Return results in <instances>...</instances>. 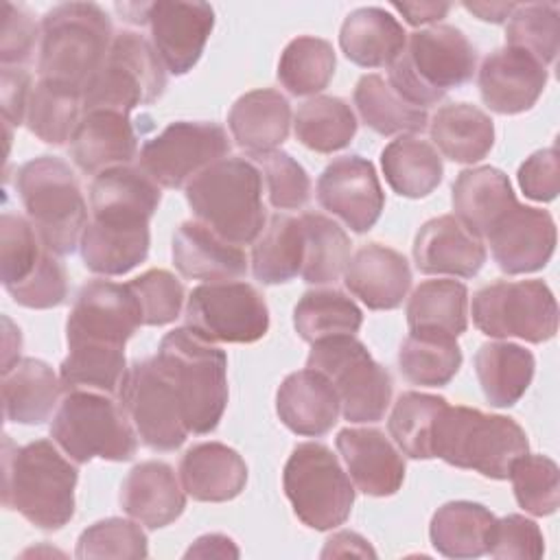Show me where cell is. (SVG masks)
Here are the masks:
<instances>
[{"label":"cell","instance_id":"15","mask_svg":"<svg viewBox=\"0 0 560 560\" xmlns=\"http://www.w3.org/2000/svg\"><path fill=\"white\" fill-rule=\"evenodd\" d=\"M118 402L129 416L140 442L151 451H175L186 438L179 398L155 357L136 361L120 385Z\"/></svg>","mask_w":560,"mask_h":560},{"label":"cell","instance_id":"1","mask_svg":"<svg viewBox=\"0 0 560 560\" xmlns=\"http://www.w3.org/2000/svg\"><path fill=\"white\" fill-rule=\"evenodd\" d=\"M2 503L39 529L55 532L74 516L79 470L50 440L15 446L4 435Z\"/></svg>","mask_w":560,"mask_h":560},{"label":"cell","instance_id":"33","mask_svg":"<svg viewBox=\"0 0 560 560\" xmlns=\"http://www.w3.org/2000/svg\"><path fill=\"white\" fill-rule=\"evenodd\" d=\"M407 44L402 24L381 7H361L346 15L339 31L343 55L361 68H389Z\"/></svg>","mask_w":560,"mask_h":560},{"label":"cell","instance_id":"12","mask_svg":"<svg viewBox=\"0 0 560 560\" xmlns=\"http://www.w3.org/2000/svg\"><path fill=\"white\" fill-rule=\"evenodd\" d=\"M472 322L488 337L549 341L558 330V304L542 280H499L472 295Z\"/></svg>","mask_w":560,"mask_h":560},{"label":"cell","instance_id":"42","mask_svg":"<svg viewBox=\"0 0 560 560\" xmlns=\"http://www.w3.org/2000/svg\"><path fill=\"white\" fill-rule=\"evenodd\" d=\"M457 337L440 330H411L398 352V368L413 385L444 387L462 365Z\"/></svg>","mask_w":560,"mask_h":560},{"label":"cell","instance_id":"40","mask_svg":"<svg viewBox=\"0 0 560 560\" xmlns=\"http://www.w3.org/2000/svg\"><path fill=\"white\" fill-rule=\"evenodd\" d=\"M304 234L302 221L289 214H271L252 249V271L262 284H282L302 269Z\"/></svg>","mask_w":560,"mask_h":560},{"label":"cell","instance_id":"16","mask_svg":"<svg viewBox=\"0 0 560 560\" xmlns=\"http://www.w3.org/2000/svg\"><path fill=\"white\" fill-rule=\"evenodd\" d=\"M142 326V308L129 284L92 280L81 287L68 322L66 339L72 343H98L125 348Z\"/></svg>","mask_w":560,"mask_h":560},{"label":"cell","instance_id":"59","mask_svg":"<svg viewBox=\"0 0 560 560\" xmlns=\"http://www.w3.org/2000/svg\"><path fill=\"white\" fill-rule=\"evenodd\" d=\"M518 186L534 201H551L560 190V158L556 147L532 153L518 168Z\"/></svg>","mask_w":560,"mask_h":560},{"label":"cell","instance_id":"23","mask_svg":"<svg viewBox=\"0 0 560 560\" xmlns=\"http://www.w3.org/2000/svg\"><path fill=\"white\" fill-rule=\"evenodd\" d=\"M70 155L88 175L129 164L138 155V138L129 114L118 109H85L70 138Z\"/></svg>","mask_w":560,"mask_h":560},{"label":"cell","instance_id":"49","mask_svg":"<svg viewBox=\"0 0 560 560\" xmlns=\"http://www.w3.org/2000/svg\"><path fill=\"white\" fill-rule=\"evenodd\" d=\"M335 66V50L326 39L302 35L284 46L278 61V81L293 96H311L330 83Z\"/></svg>","mask_w":560,"mask_h":560},{"label":"cell","instance_id":"26","mask_svg":"<svg viewBox=\"0 0 560 560\" xmlns=\"http://www.w3.org/2000/svg\"><path fill=\"white\" fill-rule=\"evenodd\" d=\"M276 411L282 424L306 438L326 435L341 413L332 383L317 370L291 372L276 392Z\"/></svg>","mask_w":560,"mask_h":560},{"label":"cell","instance_id":"4","mask_svg":"<svg viewBox=\"0 0 560 560\" xmlns=\"http://www.w3.org/2000/svg\"><path fill=\"white\" fill-rule=\"evenodd\" d=\"M186 201L199 223L234 245H249L265 230L262 175L245 158H223L186 186Z\"/></svg>","mask_w":560,"mask_h":560},{"label":"cell","instance_id":"25","mask_svg":"<svg viewBox=\"0 0 560 560\" xmlns=\"http://www.w3.org/2000/svg\"><path fill=\"white\" fill-rule=\"evenodd\" d=\"M120 508L140 525L160 529L182 516L186 490L166 462H140L120 486Z\"/></svg>","mask_w":560,"mask_h":560},{"label":"cell","instance_id":"9","mask_svg":"<svg viewBox=\"0 0 560 560\" xmlns=\"http://www.w3.org/2000/svg\"><path fill=\"white\" fill-rule=\"evenodd\" d=\"M282 483L295 516L311 529H335L352 512L354 486L326 444H298L284 464Z\"/></svg>","mask_w":560,"mask_h":560},{"label":"cell","instance_id":"62","mask_svg":"<svg viewBox=\"0 0 560 560\" xmlns=\"http://www.w3.org/2000/svg\"><path fill=\"white\" fill-rule=\"evenodd\" d=\"M186 558H238V549L234 540L223 534H206L188 547Z\"/></svg>","mask_w":560,"mask_h":560},{"label":"cell","instance_id":"22","mask_svg":"<svg viewBox=\"0 0 560 560\" xmlns=\"http://www.w3.org/2000/svg\"><path fill=\"white\" fill-rule=\"evenodd\" d=\"M337 448L348 466L350 479L368 497H392L405 479V459L378 429H341Z\"/></svg>","mask_w":560,"mask_h":560},{"label":"cell","instance_id":"29","mask_svg":"<svg viewBox=\"0 0 560 560\" xmlns=\"http://www.w3.org/2000/svg\"><path fill=\"white\" fill-rule=\"evenodd\" d=\"M179 481L195 501H230L245 490L247 464L221 442H201L182 455Z\"/></svg>","mask_w":560,"mask_h":560},{"label":"cell","instance_id":"17","mask_svg":"<svg viewBox=\"0 0 560 560\" xmlns=\"http://www.w3.org/2000/svg\"><path fill=\"white\" fill-rule=\"evenodd\" d=\"M317 201L352 232L363 234L378 221L385 208V192L370 160L343 155L322 171L317 179Z\"/></svg>","mask_w":560,"mask_h":560},{"label":"cell","instance_id":"2","mask_svg":"<svg viewBox=\"0 0 560 560\" xmlns=\"http://www.w3.org/2000/svg\"><path fill=\"white\" fill-rule=\"evenodd\" d=\"M155 361L179 398L188 433L214 431L228 405L225 352L184 326L162 337Z\"/></svg>","mask_w":560,"mask_h":560},{"label":"cell","instance_id":"21","mask_svg":"<svg viewBox=\"0 0 560 560\" xmlns=\"http://www.w3.org/2000/svg\"><path fill=\"white\" fill-rule=\"evenodd\" d=\"M413 260L427 276L472 278L486 262V245L455 214H442L418 230Z\"/></svg>","mask_w":560,"mask_h":560},{"label":"cell","instance_id":"50","mask_svg":"<svg viewBox=\"0 0 560 560\" xmlns=\"http://www.w3.org/2000/svg\"><path fill=\"white\" fill-rule=\"evenodd\" d=\"M505 42L536 57L542 66L553 63L560 44V9L553 2L516 4L505 26Z\"/></svg>","mask_w":560,"mask_h":560},{"label":"cell","instance_id":"6","mask_svg":"<svg viewBox=\"0 0 560 560\" xmlns=\"http://www.w3.org/2000/svg\"><path fill=\"white\" fill-rule=\"evenodd\" d=\"M15 190L44 247L55 256L72 254L88 225V206L72 168L61 158L39 155L18 168Z\"/></svg>","mask_w":560,"mask_h":560},{"label":"cell","instance_id":"53","mask_svg":"<svg viewBox=\"0 0 560 560\" xmlns=\"http://www.w3.org/2000/svg\"><path fill=\"white\" fill-rule=\"evenodd\" d=\"M77 558H147V534L138 521L103 518L81 532L77 540Z\"/></svg>","mask_w":560,"mask_h":560},{"label":"cell","instance_id":"3","mask_svg":"<svg viewBox=\"0 0 560 560\" xmlns=\"http://www.w3.org/2000/svg\"><path fill=\"white\" fill-rule=\"evenodd\" d=\"M39 79L83 92L103 66L114 31L109 15L94 2L52 7L39 26Z\"/></svg>","mask_w":560,"mask_h":560},{"label":"cell","instance_id":"46","mask_svg":"<svg viewBox=\"0 0 560 560\" xmlns=\"http://www.w3.org/2000/svg\"><path fill=\"white\" fill-rule=\"evenodd\" d=\"M295 138L311 151L332 153L348 147L357 133L352 107L339 96H313L295 114Z\"/></svg>","mask_w":560,"mask_h":560},{"label":"cell","instance_id":"45","mask_svg":"<svg viewBox=\"0 0 560 560\" xmlns=\"http://www.w3.org/2000/svg\"><path fill=\"white\" fill-rule=\"evenodd\" d=\"M83 107V92L39 79L28 96L26 127L46 144H63L72 138Z\"/></svg>","mask_w":560,"mask_h":560},{"label":"cell","instance_id":"43","mask_svg":"<svg viewBox=\"0 0 560 560\" xmlns=\"http://www.w3.org/2000/svg\"><path fill=\"white\" fill-rule=\"evenodd\" d=\"M363 313L352 298L337 289L306 291L293 308L295 332L308 341H322L359 332Z\"/></svg>","mask_w":560,"mask_h":560},{"label":"cell","instance_id":"54","mask_svg":"<svg viewBox=\"0 0 560 560\" xmlns=\"http://www.w3.org/2000/svg\"><path fill=\"white\" fill-rule=\"evenodd\" d=\"M260 166L267 195L278 210H300L311 199V177L306 168L289 153L276 149L269 153L249 155Z\"/></svg>","mask_w":560,"mask_h":560},{"label":"cell","instance_id":"61","mask_svg":"<svg viewBox=\"0 0 560 560\" xmlns=\"http://www.w3.org/2000/svg\"><path fill=\"white\" fill-rule=\"evenodd\" d=\"M330 556H376V551L370 547V542L354 534V532H337L326 540V547L322 551V558H330Z\"/></svg>","mask_w":560,"mask_h":560},{"label":"cell","instance_id":"8","mask_svg":"<svg viewBox=\"0 0 560 560\" xmlns=\"http://www.w3.org/2000/svg\"><path fill=\"white\" fill-rule=\"evenodd\" d=\"M50 438L74 462H129L138 451V433L114 396L70 389L50 422Z\"/></svg>","mask_w":560,"mask_h":560},{"label":"cell","instance_id":"36","mask_svg":"<svg viewBox=\"0 0 560 560\" xmlns=\"http://www.w3.org/2000/svg\"><path fill=\"white\" fill-rule=\"evenodd\" d=\"M431 140L440 153L459 164L483 160L494 144L492 118L470 103H451L431 118Z\"/></svg>","mask_w":560,"mask_h":560},{"label":"cell","instance_id":"28","mask_svg":"<svg viewBox=\"0 0 560 560\" xmlns=\"http://www.w3.org/2000/svg\"><path fill=\"white\" fill-rule=\"evenodd\" d=\"M160 199V186L129 164L101 171L90 186L92 217L103 221L149 223Z\"/></svg>","mask_w":560,"mask_h":560},{"label":"cell","instance_id":"13","mask_svg":"<svg viewBox=\"0 0 560 560\" xmlns=\"http://www.w3.org/2000/svg\"><path fill=\"white\" fill-rule=\"evenodd\" d=\"M186 328L206 341L254 343L269 330L265 298L247 282L223 280L195 287L186 302Z\"/></svg>","mask_w":560,"mask_h":560},{"label":"cell","instance_id":"52","mask_svg":"<svg viewBox=\"0 0 560 560\" xmlns=\"http://www.w3.org/2000/svg\"><path fill=\"white\" fill-rule=\"evenodd\" d=\"M33 223L20 214L4 212L0 219V280L4 289L22 284L46 256Z\"/></svg>","mask_w":560,"mask_h":560},{"label":"cell","instance_id":"7","mask_svg":"<svg viewBox=\"0 0 560 560\" xmlns=\"http://www.w3.org/2000/svg\"><path fill=\"white\" fill-rule=\"evenodd\" d=\"M527 448L523 427L508 416L446 405L435 424L433 457L488 479H508L512 462Z\"/></svg>","mask_w":560,"mask_h":560},{"label":"cell","instance_id":"39","mask_svg":"<svg viewBox=\"0 0 560 560\" xmlns=\"http://www.w3.org/2000/svg\"><path fill=\"white\" fill-rule=\"evenodd\" d=\"M354 105L361 120L381 136L420 133L429 116L427 109L405 101L381 74H363L354 88Z\"/></svg>","mask_w":560,"mask_h":560},{"label":"cell","instance_id":"19","mask_svg":"<svg viewBox=\"0 0 560 560\" xmlns=\"http://www.w3.org/2000/svg\"><path fill=\"white\" fill-rule=\"evenodd\" d=\"M477 85L481 101L494 114H521L540 98L547 85V66L521 48L503 46L481 61Z\"/></svg>","mask_w":560,"mask_h":560},{"label":"cell","instance_id":"20","mask_svg":"<svg viewBox=\"0 0 560 560\" xmlns=\"http://www.w3.org/2000/svg\"><path fill=\"white\" fill-rule=\"evenodd\" d=\"M488 245L503 273H532L542 269L556 249V223L547 210L516 206L490 232Z\"/></svg>","mask_w":560,"mask_h":560},{"label":"cell","instance_id":"35","mask_svg":"<svg viewBox=\"0 0 560 560\" xmlns=\"http://www.w3.org/2000/svg\"><path fill=\"white\" fill-rule=\"evenodd\" d=\"M534 354L510 341L483 343L475 354L477 381L492 407L516 405L534 378Z\"/></svg>","mask_w":560,"mask_h":560},{"label":"cell","instance_id":"57","mask_svg":"<svg viewBox=\"0 0 560 560\" xmlns=\"http://www.w3.org/2000/svg\"><path fill=\"white\" fill-rule=\"evenodd\" d=\"M7 293L26 308H55L66 302L68 276L52 252H46L39 267L22 284L7 289Z\"/></svg>","mask_w":560,"mask_h":560},{"label":"cell","instance_id":"5","mask_svg":"<svg viewBox=\"0 0 560 560\" xmlns=\"http://www.w3.org/2000/svg\"><path fill=\"white\" fill-rule=\"evenodd\" d=\"M477 52L468 37L448 24H435L409 35L402 52L389 66L387 83L411 105L427 109L451 88L472 79Z\"/></svg>","mask_w":560,"mask_h":560},{"label":"cell","instance_id":"11","mask_svg":"<svg viewBox=\"0 0 560 560\" xmlns=\"http://www.w3.org/2000/svg\"><path fill=\"white\" fill-rule=\"evenodd\" d=\"M166 88V68L153 44L133 31L114 35L109 52L83 90L85 109H118L129 114L155 103Z\"/></svg>","mask_w":560,"mask_h":560},{"label":"cell","instance_id":"56","mask_svg":"<svg viewBox=\"0 0 560 560\" xmlns=\"http://www.w3.org/2000/svg\"><path fill=\"white\" fill-rule=\"evenodd\" d=\"M492 558H540L545 553V538L540 527L523 514H508L494 518L488 534V549Z\"/></svg>","mask_w":560,"mask_h":560},{"label":"cell","instance_id":"51","mask_svg":"<svg viewBox=\"0 0 560 560\" xmlns=\"http://www.w3.org/2000/svg\"><path fill=\"white\" fill-rule=\"evenodd\" d=\"M516 503L534 514L549 516L560 505V470L547 455L523 453L516 457L508 472Z\"/></svg>","mask_w":560,"mask_h":560},{"label":"cell","instance_id":"32","mask_svg":"<svg viewBox=\"0 0 560 560\" xmlns=\"http://www.w3.org/2000/svg\"><path fill=\"white\" fill-rule=\"evenodd\" d=\"M228 127L249 155L276 151L289 136L291 105L278 90H252L234 101Z\"/></svg>","mask_w":560,"mask_h":560},{"label":"cell","instance_id":"47","mask_svg":"<svg viewBox=\"0 0 560 560\" xmlns=\"http://www.w3.org/2000/svg\"><path fill=\"white\" fill-rule=\"evenodd\" d=\"M304 234V258L300 276L308 284L335 282L350 260V238L339 223L324 214L300 217Z\"/></svg>","mask_w":560,"mask_h":560},{"label":"cell","instance_id":"24","mask_svg":"<svg viewBox=\"0 0 560 560\" xmlns=\"http://www.w3.org/2000/svg\"><path fill=\"white\" fill-rule=\"evenodd\" d=\"M343 282L368 308L392 311L407 298L411 269L400 252L381 243H368L348 260Z\"/></svg>","mask_w":560,"mask_h":560},{"label":"cell","instance_id":"64","mask_svg":"<svg viewBox=\"0 0 560 560\" xmlns=\"http://www.w3.org/2000/svg\"><path fill=\"white\" fill-rule=\"evenodd\" d=\"M464 9H468L483 22L499 24L512 15L516 4L514 2H464Z\"/></svg>","mask_w":560,"mask_h":560},{"label":"cell","instance_id":"37","mask_svg":"<svg viewBox=\"0 0 560 560\" xmlns=\"http://www.w3.org/2000/svg\"><path fill=\"white\" fill-rule=\"evenodd\" d=\"M381 168L389 188L407 199L431 195L444 175L442 158L435 147L416 136L392 140L381 153Z\"/></svg>","mask_w":560,"mask_h":560},{"label":"cell","instance_id":"31","mask_svg":"<svg viewBox=\"0 0 560 560\" xmlns=\"http://www.w3.org/2000/svg\"><path fill=\"white\" fill-rule=\"evenodd\" d=\"M151 245L149 223L92 219L81 234L83 265L98 276H122L144 262Z\"/></svg>","mask_w":560,"mask_h":560},{"label":"cell","instance_id":"18","mask_svg":"<svg viewBox=\"0 0 560 560\" xmlns=\"http://www.w3.org/2000/svg\"><path fill=\"white\" fill-rule=\"evenodd\" d=\"M151 44L171 74H186L199 61L214 26V9L206 2L160 0L144 9Z\"/></svg>","mask_w":560,"mask_h":560},{"label":"cell","instance_id":"38","mask_svg":"<svg viewBox=\"0 0 560 560\" xmlns=\"http://www.w3.org/2000/svg\"><path fill=\"white\" fill-rule=\"evenodd\" d=\"M494 514L475 501H448L435 510L429 536L438 553L446 558H479L488 549Z\"/></svg>","mask_w":560,"mask_h":560},{"label":"cell","instance_id":"48","mask_svg":"<svg viewBox=\"0 0 560 560\" xmlns=\"http://www.w3.org/2000/svg\"><path fill=\"white\" fill-rule=\"evenodd\" d=\"M446 405V398L433 394H400L387 420V429L396 446L411 459H431L435 424Z\"/></svg>","mask_w":560,"mask_h":560},{"label":"cell","instance_id":"30","mask_svg":"<svg viewBox=\"0 0 560 560\" xmlns=\"http://www.w3.org/2000/svg\"><path fill=\"white\" fill-rule=\"evenodd\" d=\"M516 206L518 201L508 175L494 166L466 168L453 184L455 217L479 238H486L488 232Z\"/></svg>","mask_w":560,"mask_h":560},{"label":"cell","instance_id":"14","mask_svg":"<svg viewBox=\"0 0 560 560\" xmlns=\"http://www.w3.org/2000/svg\"><path fill=\"white\" fill-rule=\"evenodd\" d=\"M230 140L221 125L206 120H177L147 140L138 164L158 186H188L203 168L230 153Z\"/></svg>","mask_w":560,"mask_h":560},{"label":"cell","instance_id":"34","mask_svg":"<svg viewBox=\"0 0 560 560\" xmlns=\"http://www.w3.org/2000/svg\"><path fill=\"white\" fill-rule=\"evenodd\" d=\"M61 378L42 359H20L2 372L4 418L18 424H42L61 402Z\"/></svg>","mask_w":560,"mask_h":560},{"label":"cell","instance_id":"58","mask_svg":"<svg viewBox=\"0 0 560 560\" xmlns=\"http://www.w3.org/2000/svg\"><path fill=\"white\" fill-rule=\"evenodd\" d=\"M37 24L33 15L20 4H4V20H2V37H0V61L2 68H22L35 50L39 39Z\"/></svg>","mask_w":560,"mask_h":560},{"label":"cell","instance_id":"63","mask_svg":"<svg viewBox=\"0 0 560 560\" xmlns=\"http://www.w3.org/2000/svg\"><path fill=\"white\" fill-rule=\"evenodd\" d=\"M411 26H422V24H433L442 20L451 4L448 2H394L392 4Z\"/></svg>","mask_w":560,"mask_h":560},{"label":"cell","instance_id":"41","mask_svg":"<svg viewBox=\"0 0 560 560\" xmlns=\"http://www.w3.org/2000/svg\"><path fill=\"white\" fill-rule=\"evenodd\" d=\"M409 330H440L459 337L468 328V289L459 280H427L407 302Z\"/></svg>","mask_w":560,"mask_h":560},{"label":"cell","instance_id":"55","mask_svg":"<svg viewBox=\"0 0 560 560\" xmlns=\"http://www.w3.org/2000/svg\"><path fill=\"white\" fill-rule=\"evenodd\" d=\"M142 308L144 326H164L179 317L184 284L166 269H149L127 282Z\"/></svg>","mask_w":560,"mask_h":560},{"label":"cell","instance_id":"10","mask_svg":"<svg viewBox=\"0 0 560 560\" xmlns=\"http://www.w3.org/2000/svg\"><path fill=\"white\" fill-rule=\"evenodd\" d=\"M306 368L322 372L335 387L350 422H378L392 402V374L374 361L354 335L315 341Z\"/></svg>","mask_w":560,"mask_h":560},{"label":"cell","instance_id":"44","mask_svg":"<svg viewBox=\"0 0 560 560\" xmlns=\"http://www.w3.org/2000/svg\"><path fill=\"white\" fill-rule=\"evenodd\" d=\"M127 370L125 348L72 343L68 346V357L59 365V378L63 392L92 389L118 396Z\"/></svg>","mask_w":560,"mask_h":560},{"label":"cell","instance_id":"60","mask_svg":"<svg viewBox=\"0 0 560 560\" xmlns=\"http://www.w3.org/2000/svg\"><path fill=\"white\" fill-rule=\"evenodd\" d=\"M31 74L24 68H2L0 98L2 118L7 125H22L26 118V105L31 96Z\"/></svg>","mask_w":560,"mask_h":560},{"label":"cell","instance_id":"27","mask_svg":"<svg viewBox=\"0 0 560 560\" xmlns=\"http://www.w3.org/2000/svg\"><path fill=\"white\" fill-rule=\"evenodd\" d=\"M173 265L188 280L223 282L247 273L245 252L199 221H186L173 234Z\"/></svg>","mask_w":560,"mask_h":560}]
</instances>
